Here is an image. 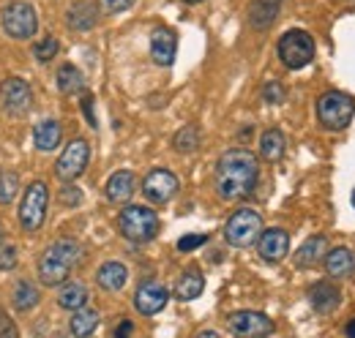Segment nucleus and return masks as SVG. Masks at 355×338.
I'll return each mask as SVG.
<instances>
[{"label":"nucleus","mask_w":355,"mask_h":338,"mask_svg":"<svg viewBox=\"0 0 355 338\" xmlns=\"http://www.w3.org/2000/svg\"><path fill=\"white\" fill-rule=\"evenodd\" d=\"M282 63L290 69V71H301L306 69L311 60H314V39H311L306 30H287L279 46H276Z\"/></svg>","instance_id":"6"},{"label":"nucleus","mask_w":355,"mask_h":338,"mask_svg":"<svg viewBox=\"0 0 355 338\" xmlns=\"http://www.w3.org/2000/svg\"><path fill=\"white\" fill-rule=\"evenodd\" d=\"M0 243H3V224H0Z\"/></svg>","instance_id":"43"},{"label":"nucleus","mask_w":355,"mask_h":338,"mask_svg":"<svg viewBox=\"0 0 355 338\" xmlns=\"http://www.w3.org/2000/svg\"><path fill=\"white\" fill-rule=\"evenodd\" d=\"M90 161V145L85 139H71L66 145V150L60 153L58 164H55V175L63 180V183H74Z\"/></svg>","instance_id":"9"},{"label":"nucleus","mask_w":355,"mask_h":338,"mask_svg":"<svg viewBox=\"0 0 355 338\" xmlns=\"http://www.w3.org/2000/svg\"><path fill=\"white\" fill-rule=\"evenodd\" d=\"M96 328H98V311L85 308V305L77 308L74 317H71V322H69V333L71 336H90Z\"/></svg>","instance_id":"28"},{"label":"nucleus","mask_w":355,"mask_h":338,"mask_svg":"<svg viewBox=\"0 0 355 338\" xmlns=\"http://www.w3.org/2000/svg\"><path fill=\"white\" fill-rule=\"evenodd\" d=\"M118 229L132 243H148L159 235V215L145 205H129L118 215Z\"/></svg>","instance_id":"4"},{"label":"nucleus","mask_w":355,"mask_h":338,"mask_svg":"<svg viewBox=\"0 0 355 338\" xmlns=\"http://www.w3.org/2000/svg\"><path fill=\"white\" fill-rule=\"evenodd\" d=\"M167 300H170V292H167L162 284L145 281V284H139V290L134 292V308H137L142 317H153V314H159V311L167 305Z\"/></svg>","instance_id":"13"},{"label":"nucleus","mask_w":355,"mask_h":338,"mask_svg":"<svg viewBox=\"0 0 355 338\" xmlns=\"http://www.w3.org/2000/svg\"><path fill=\"white\" fill-rule=\"evenodd\" d=\"M183 3H189V6H197V3H202V0H183Z\"/></svg>","instance_id":"42"},{"label":"nucleus","mask_w":355,"mask_h":338,"mask_svg":"<svg viewBox=\"0 0 355 338\" xmlns=\"http://www.w3.org/2000/svg\"><path fill=\"white\" fill-rule=\"evenodd\" d=\"M39 300H42V292H39L36 284H31V281L17 284V290H14V308L17 311H31V308L39 305Z\"/></svg>","instance_id":"29"},{"label":"nucleus","mask_w":355,"mask_h":338,"mask_svg":"<svg viewBox=\"0 0 355 338\" xmlns=\"http://www.w3.org/2000/svg\"><path fill=\"white\" fill-rule=\"evenodd\" d=\"M279 6H282V0H252V6H249V22H252V28H257V30L270 28L273 19H276V14H279Z\"/></svg>","instance_id":"22"},{"label":"nucleus","mask_w":355,"mask_h":338,"mask_svg":"<svg viewBox=\"0 0 355 338\" xmlns=\"http://www.w3.org/2000/svg\"><path fill=\"white\" fill-rule=\"evenodd\" d=\"M175 52H178L175 30H170V28H164V25L153 28V33H150V57H153V63H159V66H173Z\"/></svg>","instance_id":"15"},{"label":"nucleus","mask_w":355,"mask_h":338,"mask_svg":"<svg viewBox=\"0 0 355 338\" xmlns=\"http://www.w3.org/2000/svg\"><path fill=\"white\" fill-rule=\"evenodd\" d=\"M257 180H260V167H257V156L252 150L232 148L216 161L214 183H216V194L224 202L246 199L257 188Z\"/></svg>","instance_id":"1"},{"label":"nucleus","mask_w":355,"mask_h":338,"mask_svg":"<svg viewBox=\"0 0 355 338\" xmlns=\"http://www.w3.org/2000/svg\"><path fill=\"white\" fill-rule=\"evenodd\" d=\"M83 87H85V77H83V71H80L77 66L66 63V66L58 69V90H60L63 96H74V93H80Z\"/></svg>","instance_id":"27"},{"label":"nucleus","mask_w":355,"mask_h":338,"mask_svg":"<svg viewBox=\"0 0 355 338\" xmlns=\"http://www.w3.org/2000/svg\"><path fill=\"white\" fill-rule=\"evenodd\" d=\"M17 265V246L0 243V270H11Z\"/></svg>","instance_id":"35"},{"label":"nucleus","mask_w":355,"mask_h":338,"mask_svg":"<svg viewBox=\"0 0 355 338\" xmlns=\"http://www.w3.org/2000/svg\"><path fill=\"white\" fill-rule=\"evenodd\" d=\"M173 145H175L178 153H194L200 148V128L197 126H183L173 136Z\"/></svg>","instance_id":"30"},{"label":"nucleus","mask_w":355,"mask_h":338,"mask_svg":"<svg viewBox=\"0 0 355 338\" xmlns=\"http://www.w3.org/2000/svg\"><path fill=\"white\" fill-rule=\"evenodd\" d=\"M263 235V215L252 208H241L235 211L227 224H224V240L235 249H249L260 240Z\"/></svg>","instance_id":"5"},{"label":"nucleus","mask_w":355,"mask_h":338,"mask_svg":"<svg viewBox=\"0 0 355 338\" xmlns=\"http://www.w3.org/2000/svg\"><path fill=\"white\" fill-rule=\"evenodd\" d=\"M355 118V101L353 96L342 90H328L317 98V121L328 131H345Z\"/></svg>","instance_id":"3"},{"label":"nucleus","mask_w":355,"mask_h":338,"mask_svg":"<svg viewBox=\"0 0 355 338\" xmlns=\"http://www.w3.org/2000/svg\"><path fill=\"white\" fill-rule=\"evenodd\" d=\"M284 150H287V139H284V134L279 128H268L266 134L260 136V156L266 161H279L284 156Z\"/></svg>","instance_id":"26"},{"label":"nucleus","mask_w":355,"mask_h":338,"mask_svg":"<svg viewBox=\"0 0 355 338\" xmlns=\"http://www.w3.org/2000/svg\"><path fill=\"white\" fill-rule=\"evenodd\" d=\"M134 191H137V177H134V172H129V169L115 172L107 180V188H104V194H107L110 202H129L134 197Z\"/></svg>","instance_id":"17"},{"label":"nucleus","mask_w":355,"mask_h":338,"mask_svg":"<svg viewBox=\"0 0 355 338\" xmlns=\"http://www.w3.org/2000/svg\"><path fill=\"white\" fill-rule=\"evenodd\" d=\"M31 101H33V93H31V84L25 80L11 77V80H6L0 84V104H3L6 112L19 115V112H25L31 107Z\"/></svg>","instance_id":"12"},{"label":"nucleus","mask_w":355,"mask_h":338,"mask_svg":"<svg viewBox=\"0 0 355 338\" xmlns=\"http://www.w3.org/2000/svg\"><path fill=\"white\" fill-rule=\"evenodd\" d=\"M325 254H328V238L325 235H314V238H309L301 249H298V254H295V265L298 267H314V265H320L322 259H325Z\"/></svg>","instance_id":"20"},{"label":"nucleus","mask_w":355,"mask_h":338,"mask_svg":"<svg viewBox=\"0 0 355 338\" xmlns=\"http://www.w3.org/2000/svg\"><path fill=\"white\" fill-rule=\"evenodd\" d=\"M60 136H63V128L58 121H42L39 126L33 128V142H36V148L39 150H55L58 145H60Z\"/></svg>","instance_id":"24"},{"label":"nucleus","mask_w":355,"mask_h":338,"mask_svg":"<svg viewBox=\"0 0 355 338\" xmlns=\"http://www.w3.org/2000/svg\"><path fill=\"white\" fill-rule=\"evenodd\" d=\"M202 290H205V278H202V273H200L197 267H189V270L180 276V281H178L175 297L178 300H194V297L202 295Z\"/></svg>","instance_id":"25"},{"label":"nucleus","mask_w":355,"mask_h":338,"mask_svg":"<svg viewBox=\"0 0 355 338\" xmlns=\"http://www.w3.org/2000/svg\"><path fill=\"white\" fill-rule=\"evenodd\" d=\"M46 202H49L46 183L36 180L25 188V197H22V205H19V224H22L25 232H39L42 229L46 218Z\"/></svg>","instance_id":"7"},{"label":"nucleus","mask_w":355,"mask_h":338,"mask_svg":"<svg viewBox=\"0 0 355 338\" xmlns=\"http://www.w3.org/2000/svg\"><path fill=\"white\" fill-rule=\"evenodd\" d=\"M230 333L241 338H263L273 333V322L260 311H235L230 317Z\"/></svg>","instance_id":"11"},{"label":"nucleus","mask_w":355,"mask_h":338,"mask_svg":"<svg viewBox=\"0 0 355 338\" xmlns=\"http://www.w3.org/2000/svg\"><path fill=\"white\" fill-rule=\"evenodd\" d=\"M284 87L276 82V80H270V82H266L263 84V98H266L268 104H282L284 101Z\"/></svg>","instance_id":"33"},{"label":"nucleus","mask_w":355,"mask_h":338,"mask_svg":"<svg viewBox=\"0 0 355 338\" xmlns=\"http://www.w3.org/2000/svg\"><path fill=\"white\" fill-rule=\"evenodd\" d=\"M58 49H60L58 39H55V36H46V39L33 44V57H36L39 63H46V60H52V57L58 55Z\"/></svg>","instance_id":"32"},{"label":"nucleus","mask_w":355,"mask_h":338,"mask_svg":"<svg viewBox=\"0 0 355 338\" xmlns=\"http://www.w3.org/2000/svg\"><path fill=\"white\" fill-rule=\"evenodd\" d=\"M19 188V177L17 172H3L0 175V205H11Z\"/></svg>","instance_id":"31"},{"label":"nucleus","mask_w":355,"mask_h":338,"mask_svg":"<svg viewBox=\"0 0 355 338\" xmlns=\"http://www.w3.org/2000/svg\"><path fill=\"white\" fill-rule=\"evenodd\" d=\"M69 28H74V30H90L96 22H98V8L88 3V0H83V3H74L71 8H69Z\"/></svg>","instance_id":"23"},{"label":"nucleus","mask_w":355,"mask_h":338,"mask_svg":"<svg viewBox=\"0 0 355 338\" xmlns=\"http://www.w3.org/2000/svg\"><path fill=\"white\" fill-rule=\"evenodd\" d=\"M126 281H129V270L121 262H104L98 267V273H96V284L104 292H118V290L126 287Z\"/></svg>","instance_id":"19"},{"label":"nucleus","mask_w":355,"mask_h":338,"mask_svg":"<svg viewBox=\"0 0 355 338\" xmlns=\"http://www.w3.org/2000/svg\"><path fill=\"white\" fill-rule=\"evenodd\" d=\"M205 243H208V235H186V238L178 240V251L189 254L194 249H200V246H205Z\"/></svg>","instance_id":"34"},{"label":"nucleus","mask_w":355,"mask_h":338,"mask_svg":"<svg viewBox=\"0 0 355 338\" xmlns=\"http://www.w3.org/2000/svg\"><path fill=\"white\" fill-rule=\"evenodd\" d=\"M83 109H85V115H88V123L93 128H96V115H93V98H90V96H85V98H83Z\"/></svg>","instance_id":"39"},{"label":"nucleus","mask_w":355,"mask_h":338,"mask_svg":"<svg viewBox=\"0 0 355 338\" xmlns=\"http://www.w3.org/2000/svg\"><path fill=\"white\" fill-rule=\"evenodd\" d=\"M137 0H101V11L104 14H123L126 8H132Z\"/></svg>","instance_id":"36"},{"label":"nucleus","mask_w":355,"mask_h":338,"mask_svg":"<svg viewBox=\"0 0 355 338\" xmlns=\"http://www.w3.org/2000/svg\"><path fill=\"white\" fill-rule=\"evenodd\" d=\"M178 188H180V183H178V177L170 169H153V172H148V177L142 180V194H145V199L153 202V205L170 202L178 194Z\"/></svg>","instance_id":"10"},{"label":"nucleus","mask_w":355,"mask_h":338,"mask_svg":"<svg viewBox=\"0 0 355 338\" xmlns=\"http://www.w3.org/2000/svg\"><path fill=\"white\" fill-rule=\"evenodd\" d=\"M257 249H260V256H263L266 262L276 265V262H282V259L290 254V235H287L284 229H279V226L263 229V235H260V240H257Z\"/></svg>","instance_id":"14"},{"label":"nucleus","mask_w":355,"mask_h":338,"mask_svg":"<svg viewBox=\"0 0 355 338\" xmlns=\"http://www.w3.org/2000/svg\"><path fill=\"white\" fill-rule=\"evenodd\" d=\"M8 336H17V328H14V322L0 311V338H8Z\"/></svg>","instance_id":"38"},{"label":"nucleus","mask_w":355,"mask_h":338,"mask_svg":"<svg viewBox=\"0 0 355 338\" xmlns=\"http://www.w3.org/2000/svg\"><path fill=\"white\" fill-rule=\"evenodd\" d=\"M347 336H355V319L350 322V325H347Z\"/></svg>","instance_id":"41"},{"label":"nucleus","mask_w":355,"mask_h":338,"mask_svg":"<svg viewBox=\"0 0 355 338\" xmlns=\"http://www.w3.org/2000/svg\"><path fill=\"white\" fill-rule=\"evenodd\" d=\"M309 303L317 314H331V311L339 308L342 292H339V287L331 284V281H317L309 290Z\"/></svg>","instance_id":"16"},{"label":"nucleus","mask_w":355,"mask_h":338,"mask_svg":"<svg viewBox=\"0 0 355 338\" xmlns=\"http://www.w3.org/2000/svg\"><path fill=\"white\" fill-rule=\"evenodd\" d=\"M60 202L69 205V208H71V205H80V202H83V191H80L77 186H66V188L60 191Z\"/></svg>","instance_id":"37"},{"label":"nucleus","mask_w":355,"mask_h":338,"mask_svg":"<svg viewBox=\"0 0 355 338\" xmlns=\"http://www.w3.org/2000/svg\"><path fill=\"white\" fill-rule=\"evenodd\" d=\"M353 208H355V188H353Z\"/></svg>","instance_id":"44"},{"label":"nucleus","mask_w":355,"mask_h":338,"mask_svg":"<svg viewBox=\"0 0 355 338\" xmlns=\"http://www.w3.org/2000/svg\"><path fill=\"white\" fill-rule=\"evenodd\" d=\"M134 328H132V322H121L118 328H115V336H129Z\"/></svg>","instance_id":"40"},{"label":"nucleus","mask_w":355,"mask_h":338,"mask_svg":"<svg viewBox=\"0 0 355 338\" xmlns=\"http://www.w3.org/2000/svg\"><path fill=\"white\" fill-rule=\"evenodd\" d=\"M83 259V246L71 238H60L55 240L44 256L39 259V278L44 287H60L63 281H69L71 270L80 265Z\"/></svg>","instance_id":"2"},{"label":"nucleus","mask_w":355,"mask_h":338,"mask_svg":"<svg viewBox=\"0 0 355 338\" xmlns=\"http://www.w3.org/2000/svg\"><path fill=\"white\" fill-rule=\"evenodd\" d=\"M3 30H6L11 39H17V42H25V39L36 36V30H39L36 8H33L31 3H22V0L6 6V8H3Z\"/></svg>","instance_id":"8"},{"label":"nucleus","mask_w":355,"mask_h":338,"mask_svg":"<svg viewBox=\"0 0 355 338\" xmlns=\"http://www.w3.org/2000/svg\"><path fill=\"white\" fill-rule=\"evenodd\" d=\"M58 305L66 311H77L88 305V287L83 281H63L58 290Z\"/></svg>","instance_id":"21"},{"label":"nucleus","mask_w":355,"mask_h":338,"mask_svg":"<svg viewBox=\"0 0 355 338\" xmlns=\"http://www.w3.org/2000/svg\"><path fill=\"white\" fill-rule=\"evenodd\" d=\"M325 270H328V276L331 278H339V281H345V278H353L355 276V254L350 249H334V251L325 254Z\"/></svg>","instance_id":"18"}]
</instances>
